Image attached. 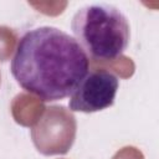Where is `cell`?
<instances>
[{
	"mask_svg": "<svg viewBox=\"0 0 159 159\" xmlns=\"http://www.w3.org/2000/svg\"><path fill=\"white\" fill-rule=\"evenodd\" d=\"M26 92L52 102L70 97L89 70V58L73 36L53 26L26 31L10 65Z\"/></svg>",
	"mask_w": 159,
	"mask_h": 159,
	"instance_id": "6da1fadb",
	"label": "cell"
},
{
	"mask_svg": "<svg viewBox=\"0 0 159 159\" xmlns=\"http://www.w3.org/2000/svg\"><path fill=\"white\" fill-rule=\"evenodd\" d=\"M119 87L118 77L108 70H92L86 73L70 96L68 107L73 112L93 113L114 103Z\"/></svg>",
	"mask_w": 159,
	"mask_h": 159,
	"instance_id": "3957f363",
	"label": "cell"
},
{
	"mask_svg": "<svg viewBox=\"0 0 159 159\" xmlns=\"http://www.w3.org/2000/svg\"><path fill=\"white\" fill-rule=\"evenodd\" d=\"M71 29L88 58L112 61L128 47L130 27L127 16L111 4H88L78 9Z\"/></svg>",
	"mask_w": 159,
	"mask_h": 159,
	"instance_id": "7a4b0ae2",
	"label": "cell"
}]
</instances>
